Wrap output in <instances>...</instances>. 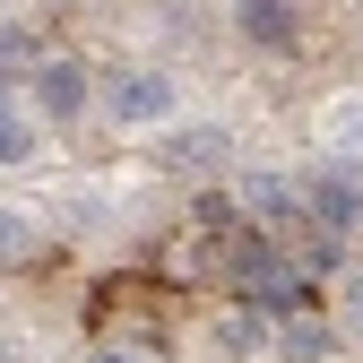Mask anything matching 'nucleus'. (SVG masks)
<instances>
[{
	"label": "nucleus",
	"mask_w": 363,
	"mask_h": 363,
	"mask_svg": "<svg viewBox=\"0 0 363 363\" xmlns=\"http://www.w3.org/2000/svg\"><path fill=\"white\" fill-rule=\"evenodd\" d=\"M96 113H104L113 130H164V121L182 113V86H173V69H156V61H130V69H113V78L96 86Z\"/></svg>",
	"instance_id": "f257e3e1"
},
{
	"label": "nucleus",
	"mask_w": 363,
	"mask_h": 363,
	"mask_svg": "<svg viewBox=\"0 0 363 363\" xmlns=\"http://www.w3.org/2000/svg\"><path fill=\"white\" fill-rule=\"evenodd\" d=\"M294 191H303V225H320V234H363V173L346 156H320L311 173H294Z\"/></svg>",
	"instance_id": "f03ea898"
},
{
	"label": "nucleus",
	"mask_w": 363,
	"mask_h": 363,
	"mask_svg": "<svg viewBox=\"0 0 363 363\" xmlns=\"http://www.w3.org/2000/svg\"><path fill=\"white\" fill-rule=\"evenodd\" d=\"M26 104L43 121H86V113H96V69L69 61V52H43L35 78H26Z\"/></svg>",
	"instance_id": "7ed1b4c3"
},
{
	"label": "nucleus",
	"mask_w": 363,
	"mask_h": 363,
	"mask_svg": "<svg viewBox=\"0 0 363 363\" xmlns=\"http://www.w3.org/2000/svg\"><path fill=\"white\" fill-rule=\"evenodd\" d=\"M242 225H268V234H286V225H303V191H294V173H242V191H234Z\"/></svg>",
	"instance_id": "20e7f679"
},
{
	"label": "nucleus",
	"mask_w": 363,
	"mask_h": 363,
	"mask_svg": "<svg viewBox=\"0 0 363 363\" xmlns=\"http://www.w3.org/2000/svg\"><path fill=\"white\" fill-rule=\"evenodd\" d=\"M164 164L191 173V182H208V173L234 164V130H225V121H182L173 139H164Z\"/></svg>",
	"instance_id": "39448f33"
},
{
	"label": "nucleus",
	"mask_w": 363,
	"mask_h": 363,
	"mask_svg": "<svg viewBox=\"0 0 363 363\" xmlns=\"http://www.w3.org/2000/svg\"><path fill=\"white\" fill-rule=\"evenodd\" d=\"M234 35L251 43V52H286V43H294V0H242Z\"/></svg>",
	"instance_id": "423d86ee"
},
{
	"label": "nucleus",
	"mask_w": 363,
	"mask_h": 363,
	"mask_svg": "<svg viewBox=\"0 0 363 363\" xmlns=\"http://www.w3.org/2000/svg\"><path fill=\"white\" fill-rule=\"evenodd\" d=\"M286 268H294V277H346L354 251H346V234H320V225H303V234L286 242Z\"/></svg>",
	"instance_id": "0eeeda50"
},
{
	"label": "nucleus",
	"mask_w": 363,
	"mask_h": 363,
	"mask_svg": "<svg viewBox=\"0 0 363 363\" xmlns=\"http://www.w3.org/2000/svg\"><path fill=\"white\" fill-rule=\"evenodd\" d=\"M26 156H35V104L18 96L9 78H0V173H9V164H26Z\"/></svg>",
	"instance_id": "6e6552de"
},
{
	"label": "nucleus",
	"mask_w": 363,
	"mask_h": 363,
	"mask_svg": "<svg viewBox=\"0 0 363 363\" xmlns=\"http://www.w3.org/2000/svg\"><path fill=\"white\" fill-rule=\"evenodd\" d=\"M277 354H286V363L337 354V320H303V311H286V320H277Z\"/></svg>",
	"instance_id": "1a4fd4ad"
},
{
	"label": "nucleus",
	"mask_w": 363,
	"mask_h": 363,
	"mask_svg": "<svg viewBox=\"0 0 363 363\" xmlns=\"http://www.w3.org/2000/svg\"><path fill=\"white\" fill-rule=\"evenodd\" d=\"M216 346H225V354H268V346H277V320H268L259 303H242V311L216 320Z\"/></svg>",
	"instance_id": "9d476101"
},
{
	"label": "nucleus",
	"mask_w": 363,
	"mask_h": 363,
	"mask_svg": "<svg viewBox=\"0 0 363 363\" xmlns=\"http://www.w3.org/2000/svg\"><path fill=\"white\" fill-rule=\"evenodd\" d=\"M320 139H329L337 156H363V96H337V104H320Z\"/></svg>",
	"instance_id": "9b49d317"
},
{
	"label": "nucleus",
	"mask_w": 363,
	"mask_h": 363,
	"mask_svg": "<svg viewBox=\"0 0 363 363\" xmlns=\"http://www.w3.org/2000/svg\"><path fill=\"white\" fill-rule=\"evenodd\" d=\"M35 251H43V234H35L18 208H0V268H26Z\"/></svg>",
	"instance_id": "f8f14e48"
},
{
	"label": "nucleus",
	"mask_w": 363,
	"mask_h": 363,
	"mask_svg": "<svg viewBox=\"0 0 363 363\" xmlns=\"http://www.w3.org/2000/svg\"><path fill=\"white\" fill-rule=\"evenodd\" d=\"M35 61H43L35 43H26L18 26H0V78H35Z\"/></svg>",
	"instance_id": "ddd939ff"
},
{
	"label": "nucleus",
	"mask_w": 363,
	"mask_h": 363,
	"mask_svg": "<svg viewBox=\"0 0 363 363\" xmlns=\"http://www.w3.org/2000/svg\"><path fill=\"white\" fill-rule=\"evenodd\" d=\"M337 329L363 337V268H346V277H337Z\"/></svg>",
	"instance_id": "4468645a"
},
{
	"label": "nucleus",
	"mask_w": 363,
	"mask_h": 363,
	"mask_svg": "<svg viewBox=\"0 0 363 363\" xmlns=\"http://www.w3.org/2000/svg\"><path fill=\"white\" fill-rule=\"evenodd\" d=\"M86 363H147V354H139V346H113V337H104V346L86 354Z\"/></svg>",
	"instance_id": "2eb2a0df"
}]
</instances>
